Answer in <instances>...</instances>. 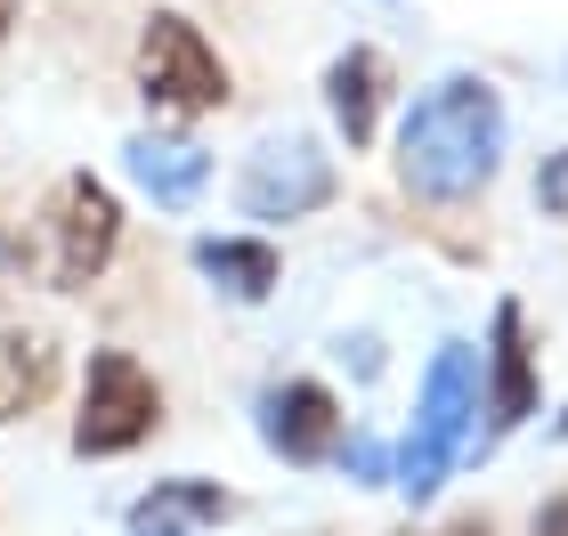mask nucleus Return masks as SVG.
<instances>
[{"label": "nucleus", "mask_w": 568, "mask_h": 536, "mask_svg": "<svg viewBox=\"0 0 568 536\" xmlns=\"http://www.w3.org/2000/svg\"><path fill=\"white\" fill-rule=\"evenodd\" d=\"M528 536H568V496H552L545 513H536V528H528Z\"/></svg>", "instance_id": "dca6fc26"}, {"label": "nucleus", "mask_w": 568, "mask_h": 536, "mask_svg": "<svg viewBox=\"0 0 568 536\" xmlns=\"http://www.w3.org/2000/svg\"><path fill=\"white\" fill-rule=\"evenodd\" d=\"M479 423V350L471 342H438L430 350V374H423V398H415V431H406L398 464H390V488L406 504H430L438 479L455 472L463 439Z\"/></svg>", "instance_id": "f03ea898"}, {"label": "nucleus", "mask_w": 568, "mask_h": 536, "mask_svg": "<svg viewBox=\"0 0 568 536\" xmlns=\"http://www.w3.org/2000/svg\"><path fill=\"white\" fill-rule=\"evenodd\" d=\"M9 24H17V0H0V41H9Z\"/></svg>", "instance_id": "a211bd4d"}, {"label": "nucleus", "mask_w": 568, "mask_h": 536, "mask_svg": "<svg viewBox=\"0 0 568 536\" xmlns=\"http://www.w3.org/2000/svg\"><path fill=\"white\" fill-rule=\"evenodd\" d=\"M504 163V98L479 73L430 82L398 122V179L423 203H471Z\"/></svg>", "instance_id": "f257e3e1"}, {"label": "nucleus", "mask_w": 568, "mask_h": 536, "mask_svg": "<svg viewBox=\"0 0 568 536\" xmlns=\"http://www.w3.org/2000/svg\"><path fill=\"white\" fill-rule=\"evenodd\" d=\"M163 423V391L131 350H90L82 415H73V455H131Z\"/></svg>", "instance_id": "39448f33"}, {"label": "nucleus", "mask_w": 568, "mask_h": 536, "mask_svg": "<svg viewBox=\"0 0 568 536\" xmlns=\"http://www.w3.org/2000/svg\"><path fill=\"white\" fill-rule=\"evenodd\" d=\"M382 90H390L382 49H342V58L325 65V107H333V122H342L349 146H374V131H382Z\"/></svg>", "instance_id": "9d476101"}, {"label": "nucleus", "mask_w": 568, "mask_h": 536, "mask_svg": "<svg viewBox=\"0 0 568 536\" xmlns=\"http://www.w3.org/2000/svg\"><path fill=\"white\" fill-rule=\"evenodd\" d=\"M114 252H122V203L106 179H90V171H65L58 188H49V212H41V276L58 293H90L98 276L114 269Z\"/></svg>", "instance_id": "7ed1b4c3"}, {"label": "nucleus", "mask_w": 568, "mask_h": 536, "mask_svg": "<svg viewBox=\"0 0 568 536\" xmlns=\"http://www.w3.org/2000/svg\"><path fill=\"white\" fill-rule=\"evenodd\" d=\"M236 513V496L212 488V479H154V488L131 504V528H187V520H227Z\"/></svg>", "instance_id": "ddd939ff"}, {"label": "nucleus", "mask_w": 568, "mask_h": 536, "mask_svg": "<svg viewBox=\"0 0 568 536\" xmlns=\"http://www.w3.org/2000/svg\"><path fill=\"white\" fill-rule=\"evenodd\" d=\"M261 439L284 464H325V455H342V398L325 382H268L261 391Z\"/></svg>", "instance_id": "0eeeda50"}, {"label": "nucleus", "mask_w": 568, "mask_h": 536, "mask_svg": "<svg viewBox=\"0 0 568 536\" xmlns=\"http://www.w3.org/2000/svg\"><path fill=\"white\" fill-rule=\"evenodd\" d=\"M560 439H568V415H560Z\"/></svg>", "instance_id": "412c9836"}, {"label": "nucleus", "mask_w": 568, "mask_h": 536, "mask_svg": "<svg viewBox=\"0 0 568 536\" xmlns=\"http://www.w3.org/2000/svg\"><path fill=\"white\" fill-rule=\"evenodd\" d=\"M438 536H496V528H487L479 513H463V520H447V528H438Z\"/></svg>", "instance_id": "f3484780"}, {"label": "nucleus", "mask_w": 568, "mask_h": 536, "mask_svg": "<svg viewBox=\"0 0 568 536\" xmlns=\"http://www.w3.org/2000/svg\"><path fill=\"white\" fill-rule=\"evenodd\" d=\"M122 163H131V179L163 203V212H187V203L212 188V155H203L195 139H163V131H139L131 146H122Z\"/></svg>", "instance_id": "1a4fd4ad"}, {"label": "nucleus", "mask_w": 568, "mask_h": 536, "mask_svg": "<svg viewBox=\"0 0 568 536\" xmlns=\"http://www.w3.org/2000/svg\"><path fill=\"white\" fill-rule=\"evenodd\" d=\"M139 90L163 122H187V114H220L227 107V65L220 49L195 33L179 9H154L139 24Z\"/></svg>", "instance_id": "20e7f679"}, {"label": "nucleus", "mask_w": 568, "mask_h": 536, "mask_svg": "<svg viewBox=\"0 0 568 536\" xmlns=\"http://www.w3.org/2000/svg\"><path fill=\"white\" fill-rule=\"evenodd\" d=\"M536 203H545L552 220H568V146H560L545 171H536Z\"/></svg>", "instance_id": "4468645a"}, {"label": "nucleus", "mask_w": 568, "mask_h": 536, "mask_svg": "<svg viewBox=\"0 0 568 536\" xmlns=\"http://www.w3.org/2000/svg\"><path fill=\"white\" fill-rule=\"evenodd\" d=\"M9 261H17V252H9V236H0V276H9Z\"/></svg>", "instance_id": "aec40b11"}, {"label": "nucleus", "mask_w": 568, "mask_h": 536, "mask_svg": "<svg viewBox=\"0 0 568 536\" xmlns=\"http://www.w3.org/2000/svg\"><path fill=\"white\" fill-rule=\"evenodd\" d=\"M487 439H511L536 415V350H528V317L520 301H496V325H487V391H479Z\"/></svg>", "instance_id": "6e6552de"}, {"label": "nucleus", "mask_w": 568, "mask_h": 536, "mask_svg": "<svg viewBox=\"0 0 568 536\" xmlns=\"http://www.w3.org/2000/svg\"><path fill=\"white\" fill-rule=\"evenodd\" d=\"M58 391V342L41 325H0V423L33 415Z\"/></svg>", "instance_id": "9b49d317"}, {"label": "nucleus", "mask_w": 568, "mask_h": 536, "mask_svg": "<svg viewBox=\"0 0 568 536\" xmlns=\"http://www.w3.org/2000/svg\"><path fill=\"white\" fill-rule=\"evenodd\" d=\"M131 536H187V528H163V520H154V528H131Z\"/></svg>", "instance_id": "6ab92c4d"}, {"label": "nucleus", "mask_w": 568, "mask_h": 536, "mask_svg": "<svg viewBox=\"0 0 568 536\" xmlns=\"http://www.w3.org/2000/svg\"><path fill=\"white\" fill-rule=\"evenodd\" d=\"M349 479H357V488H374V479H390V455L357 439V447H349Z\"/></svg>", "instance_id": "2eb2a0df"}, {"label": "nucleus", "mask_w": 568, "mask_h": 536, "mask_svg": "<svg viewBox=\"0 0 568 536\" xmlns=\"http://www.w3.org/2000/svg\"><path fill=\"white\" fill-rule=\"evenodd\" d=\"M236 203L252 220H308V212H325L333 203V155L317 139H301V131L261 139V155H252L244 179H236Z\"/></svg>", "instance_id": "423d86ee"}, {"label": "nucleus", "mask_w": 568, "mask_h": 536, "mask_svg": "<svg viewBox=\"0 0 568 536\" xmlns=\"http://www.w3.org/2000/svg\"><path fill=\"white\" fill-rule=\"evenodd\" d=\"M195 269L212 276L227 301H268L276 293V252L261 236H203L195 244Z\"/></svg>", "instance_id": "f8f14e48"}]
</instances>
